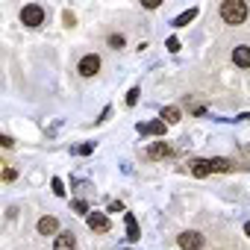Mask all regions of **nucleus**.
<instances>
[{
    "label": "nucleus",
    "mask_w": 250,
    "mask_h": 250,
    "mask_svg": "<svg viewBox=\"0 0 250 250\" xmlns=\"http://www.w3.org/2000/svg\"><path fill=\"white\" fill-rule=\"evenodd\" d=\"M56 229H59V221H56V218H50V215H44V218L39 221V232H42V235H53Z\"/></svg>",
    "instance_id": "nucleus-11"
},
{
    "label": "nucleus",
    "mask_w": 250,
    "mask_h": 250,
    "mask_svg": "<svg viewBox=\"0 0 250 250\" xmlns=\"http://www.w3.org/2000/svg\"><path fill=\"white\" fill-rule=\"evenodd\" d=\"M147 156H150V159H165V156H171V147H168L165 142H156V145L147 147Z\"/></svg>",
    "instance_id": "nucleus-10"
},
{
    "label": "nucleus",
    "mask_w": 250,
    "mask_h": 250,
    "mask_svg": "<svg viewBox=\"0 0 250 250\" xmlns=\"http://www.w3.org/2000/svg\"><path fill=\"white\" fill-rule=\"evenodd\" d=\"M191 174H194L197 180L209 177V174H212V165H209V159H194V162H191Z\"/></svg>",
    "instance_id": "nucleus-8"
},
{
    "label": "nucleus",
    "mask_w": 250,
    "mask_h": 250,
    "mask_svg": "<svg viewBox=\"0 0 250 250\" xmlns=\"http://www.w3.org/2000/svg\"><path fill=\"white\" fill-rule=\"evenodd\" d=\"M77 247V238L71 235V232H62V235H56V241H53V250H74Z\"/></svg>",
    "instance_id": "nucleus-9"
},
{
    "label": "nucleus",
    "mask_w": 250,
    "mask_h": 250,
    "mask_svg": "<svg viewBox=\"0 0 250 250\" xmlns=\"http://www.w3.org/2000/svg\"><path fill=\"white\" fill-rule=\"evenodd\" d=\"M109 47H124V36H109Z\"/></svg>",
    "instance_id": "nucleus-16"
},
{
    "label": "nucleus",
    "mask_w": 250,
    "mask_h": 250,
    "mask_svg": "<svg viewBox=\"0 0 250 250\" xmlns=\"http://www.w3.org/2000/svg\"><path fill=\"white\" fill-rule=\"evenodd\" d=\"M162 121H165V124H177V121H180V109H177V106H165V109H162Z\"/></svg>",
    "instance_id": "nucleus-13"
},
{
    "label": "nucleus",
    "mask_w": 250,
    "mask_h": 250,
    "mask_svg": "<svg viewBox=\"0 0 250 250\" xmlns=\"http://www.w3.org/2000/svg\"><path fill=\"white\" fill-rule=\"evenodd\" d=\"M85 221H88V227H91L94 232H109V229H112V224H109V218H106L103 212H88Z\"/></svg>",
    "instance_id": "nucleus-5"
},
{
    "label": "nucleus",
    "mask_w": 250,
    "mask_h": 250,
    "mask_svg": "<svg viewBox=\"0 0 250 250\" xmlns=\"http://www.w3.org/2000/svg\"><path fill=\"white\" fill-rule=\"evenodd\" d=\"M244 232H247V235H250V221H247V224H244Z\"/></svg>",
    "instance_id": "nucleus-22"
},
{
    "label": "nucleus",
    "mask_w": 250,
    "mask_h": 250,
    "mask_svg": "<svg viewBox=\"0 0 250 250\" xmlns=\"http://www.w3.org/2000/svg\"><path fill=\"white\" fill-rule=\"evenodd\" d=\"M139 103V88H130V94H127V106H136Z\"/></svg>",
    "instance_id": "nucleus-17"
},
{
    "label": "nucleus",
    "mask_w": 250,
    "mask_h": 250,
    "mask_svg": "<svg viewBox=\"0 0 250 250\" xmlns=\"http://www.w3.org/2000/svg\"><path fill=\"white\" fill-rule=\"evenodd\" d=\"M21 21H24L27 27H42V24H44V9H42L39 3H30V6L21 9Z\"/></svg>",
    "instance_id": "nucleus-2"
},
{
    "label": "nucleus",
    "mask_w": 250,
    "mask_h": 250,
    "mask_svg": "<svg viewBox=\"0 0 250 250\" xmlns=\"http://www.w3.org/2000/svg\"><path fill=\"white\" fill-rule=\"evenodd\" d=\"M197 18V9H188V12H183V15H177L174 18V27H186L188 21H194Z\"/></svg>",
    "instance_id": "nucleus-14"
},
{
    "label": "nucleus",
    "mask_w": 250,
    "mask_h": 250,
    "mask_svg": "<svg viewBox=\"0 0 250 250\" xmlns=\"http://www.w3.org/2000/svg\"><path fill=\"white\" fill-rule=\"evenodd\" d=\"M91 150H94V145H80V147H77V153H80V156H88Z\"/></svg>",
    "instance_id": "nucleus-19"
},
{
    "label": "nucleus",
    "mask_w": 250,
    "mask_h": 250,
    "mask_svg": "<svg viewBox=\"0 0 250 250\" xmlns=\"http://www.w3.org/2000/svg\"><path fill=\"white\" fill-rule=\"evenodd\" d=\"M50 186H53V194H59V197L65 194V188H62V180H59V177H53V183H50Z\"/></svg>",
    "instance_id": "nucleus-18"
},
{
    "label": "nucleus",
    "mask_w": 250,
    "mask_h": 250,
    "mask_svg": "<svg viewBox=\"0 0 250 250\" xmlns=\"http://www.w3.org/2000/svg\"><path fill=\"white\" fill-rule=\"evenodd\" d=\"M209 165H212V171H229V159H209Z\"/></svg>",
    "instance_id": "nucleus-15"
},
{
    "label": "nucleus",
    "mask_w": 250,
    "mask_h": 250,
    "mask_svg": "<svg viewBox=\"0 0 250 250\" xmlns=\"http://www.w3.org/2000/svg\"><path fill=\"white\" fill-rule=\"evenodd\" d=\"M232 62H235L238 68H250V47H247V44H238V47L232 50Z\"/></svg>",
    "instance_id": "nucleus-6"
},
{
    "label": "nucleus",
    "mask_w": 250,
    "mask_h": 250,
    "mask_svg": "<svg viewBox=\"0 0 250 250\" xmlns=\"http://www.w3.org/2000/svg\"><path fill=\"white\" fill-rule=\"evenodd\" d=\"M180 247L183 250H200L203 247V235L200 232H194V229H186V232H180Z\"/></svg>",
    "instance_id": "nucleus-4"
},
{
    "label": "nucleus",
    "mask_w": 250,
    "mask_h": 250,
    "mask_svg": "<svg viewBox=\"0 0 250 250\" xmlns=\"http://www.w3.org/2000/svg\"><path fill=\"white\" fill-rule=\"evenodd\" d=\"M77 71H80L83 77H94V74L100 71V56H97V53L83 56V59H80V65H77Z\"/></svg>",
    "instance_id": "nucleus-3"
},
{
    "label": "nucleus",
    "mask_w": 250,
    "mask_h": 250,
    "mask_svg": "<svg viewBox=\"0 0 250 250\" xmlns=\"http://www.w3.org/2000/svg\"><path fill=\"white\" fill-rule=\"evenodd\" d=\"M74 209H77V212H88V206H85V200H74Z\"/></svg>",
    "instance_id": "nucleus-21"
},
{
    "label": "nucleus",
    "mask_w": 250,
    "mask_h": 250,
    "mask_svg": "<svg viewBox=\"0 0 250 250\" xmlns=\"http://www.w3.org/2000/svg\"><path fill=\"white\" fill-rule=\"evenodd\" d=\"M124 221H127V238H130V241H139V238H142V232H139V224H136V218L127 212V215H124Z\"/></svg>",
    "instance_id": "nucleus-12"
},
{
    "label": "nucleus",
    "mask_w": 250,
    "mask_h": 250,
    "mask_svg": "<svg viewBox=\"0 0 250 250\" xmlns=\"http://www.w3.org/2000/svg\"><path fill=\"white\" fill-rule=\"evenodd\" d=\"M168 50L177 53V50H180V42H177V39H168Z\"/></svg>",
    "instance_id": "nucleus-20"
},
{
    "label": "nucleus",
    "mask_w": 250,
    "mask_h": 250,
    "mask_svg": "<svg viewBox=\"0 0 250 250\" xmlns=\"http://www.w3.org/2000/svg\"><path fill=\"white\" fill-rule=\"evenodd\" d=\"M139 133H145V136H165V121H150V124H139Z\"/></svg>",
    "instance_id": "nucleus-7"
},
{
    "label": "nucleus",
    "mask_w": 250,
    "mask_h": 250,
    "mask_svg": "<svg viewBox=\"0 0 250 250\" xmlns=\"http://www.w3.org/2000/svg\"><path fill=\"white\" fill-rule=\"evenodd\" d=\"M221 18L224 24H244L247 21V3L244 0H224L221 3Z\"/></svg>",
    "instance_id": "nucleus-1"
}]
</instances>
